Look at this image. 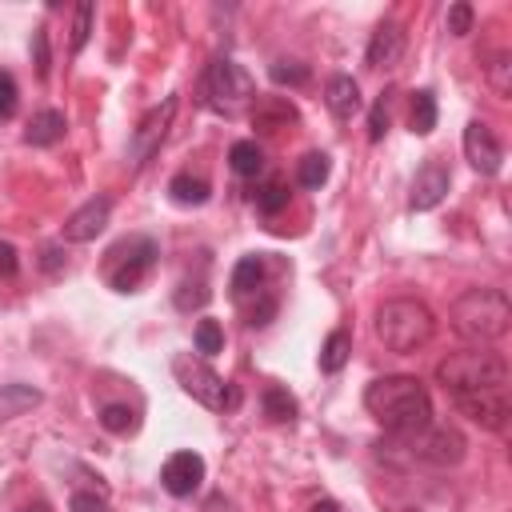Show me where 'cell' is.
Instances as JSON below:
<instances>
[{"label": "cell", "instance_id": "1", "mask_svg": "<svg viewBox=\"0 0 512 512\" xmlns=\"http://www.w3.org/2000/svg\"><path fill=\"white\" fill-rule=\"evenodd\" d=\"M368 416L396 440L416 436L432 424V396L416 376H380L364 388Z\"/></svg>", "mask_w": 512, "mask_h": 512}, {"label": "cell", "instance_id": "2", "mask_svg": "<svg viewBox=\"0 0 512 512\" xmlns=\"http://www.w3.org/2000/svg\"><path fill=\"white\" fill-rule=\"evenodd\" d=\"M436 380L452 400H472L488 392H508V360L492 348H464L448 352L436 364Z\"/></svg>", "mask_w": 512, "mask_h": 512}, {"label": "cell", "instance_id": "3", "mask_svg": "<svg viewBox=\"0 0 512 512\" xmlns=\"http://www.w3.org/2000/svg\"><path fill=\"white\" fill-rule=\"evenodd\" d=\"M432 332H436V316L424 300L396 296V300H384L376 308V340L396 356L420 352L432 340Z\"/></svg>", "mask_w": 512, "mask_h": 512}, {"label": "cell", "instance_id": "4", "mask_svg": "<svg viewBox=\"0 0 512 512\" xmlns=\"http://www.w3.org/2000/svg\"><path fill=\"white\" fill-rule=\"evenodd\" d=\"M508 324H512V304L500 288H468L452 304V328L468 344H492L508 332Z\"/></svg>", "mask_w": 512, "mask_h": 512}, {"label": "cell", "instance_id": "5", "mask_svg": "<svg viewBox=\"0 0 512 512\" xmlns=\"http://www.w3.org/2000/svg\"><path fill=\"white\" fill-rule=\"evenodd\" d=\"M172 372H176L180 388H184L196 404H204V408H212V412H224V408H236V404H240V392H236L220 372H212L200 356H188V352L172 356Z\"/></svg>", "mask_w": 512, "mask_h": 512}, {"label": "cell", "instance_id": "6", "mask_svg": "<svg viewBox=\"0 0 512 512\" xmlns=\"http://www.w3.org/2000/svg\"><path fill=\"white\" fill-rule=\"evenodd\" d=\"M204 104L216 108V112H236L240 104H248L256 96V84L252 76L232 60V56H216L204 72Z\"/></svg>", "mask_w": 512, "mask_h": 512}, {"label": "cell", "instance_id": "7", "mask_svg": "<svg viewBox=\"0 0 512 512\" xmlns=\"http://www.w3.org/2000/svg\"><path fill=\"white\" fill-rule=\"evenodd\" d=\"M156 256H160V244L152 236H128L108 252V272L104 276L116 292H136L140 280L152 272Z\"/></svg>", "mask_w": 512, "mask_h": 512}, {"label": "cell", "instance_id": "8", "mask_svg": "<svg viewBox=\"0 0 512 512\" xmlns=\"http://www.w3.org/2000/svg\"><path fill=\"white\" fill-rule=\"evenodd\" d=\"M408 444V452L416 456V460H424V464H436V468H448V464H460L464 460V452H468V440H464V432L456 428V424H428V428H420L416 436H408L404 440Z\"/></svg>", "mask_w": 512, "mask_h": 512}, {"label": "cell", "instance_id": "9", "mask_svg": "<svg viewBox=\"0 0 512 512\" xmlns=\"http://www.w3.org/2000/svg\"><path fill=\"white\" fill-rule=\"evenodd\" d=\"M172 116H176V96H168L164 104H156L136 128H132V140H128V160L132 168H144L152 160V152L164 144L168 128H172Z\"/></svg>", "mask_w": 512, "mask_h": 512}, {"label": "cell", "instance_id": "10", "mask_svg": "<svg viewBox=\"0 0 512 512\" xmlns=\"http://www.w3.org/2000/svg\"><path fill=\"white\" fill-rule=\"evenodd\" d=\"M464 160L480 172V176H496L504 164V148L496 140V132L484 120H468L464 128Z\"/></svg>", "mask_w": 512, "mask_h": 512}, {"label": "cell", "instance_id": "11", "mask_svg": "<svg viewBox=\"0 0 512 512\" xmlns=\"http://www.w3.org/2000/svg\"><path fill=\"white\" fill-rule=\"evenodd\" d=\"M448 188H452V172H448V164H440V160L420 164V172H416V180H412V192H408L412 212H432V208L448 196Z\"/></svg>", "mask_w": 512, "mask_h": 512}, {"label": "cell", "instance_id": "12", "mask_svg": "<svg viewBox=\"0 0 512 512\" xmlns=\"http://www.w3.org/2000/svg\"><path fill=\"white\" fill-rule=\"evenodd\" d=\"M108 216H112V200H108V196H92L88 204H80V208L64 220V240H68V244H88V240H96V236L104 232Z\"/></svg>", "mask_w": 512, "mask_h": 512}, {"label": "cell", "instance_id": "13", "mask_svg": "<svg viewBox=\"0 0 512 512\" xmlns=\"http://www.w3.org/2000/svg\"><path fill=\"white\" fill-rule=\"evenodd\" d=\"M204 480V456L200 452H172L160 468V484L172 492V496H192Z\"/></svg>", "mask_w": 512, "mask_h": 512}, {"label": "cell", "instance_id": "14", "mask_svg": "<svg viewBox=\"0 0 512 512\" xmlns=\"http://www.w3.org/2000/svg\"><path fill=\"white\" fill-rule=\"evenodd\" d=\"M404 60V28L384 20L368 40V68H396Z\"/></svg>", "mask_w": 512, "mask_h": 512}, {"label": "cell", "instance_id": "15", "mask_svg": "<svg viewBox=\"0 0 512 512\" xmlns=\"http://www.w3.org/2000/svg\"><path fill=\"white\" fill-rule=\"evenodd\" d=\"M468 420H476L480 428L500 432L508 424V392H488V396H472V400H452Z\"/></svg>", "mask_w": 512, "mask_h": 512}, {"label": "cell", "instance_id": "16", "mask_svg": "<svg viewBox=\"0 0 512 512\" xmlns=\"http://www.w3.org/2000/svg\"><path fill=\"white\" fill-rule=\"evenodd\" d=\"M288 124H296V104L288 96H260L252 104V128L256 132H280Z\"/></svg>", "mask_w": 512, "mask_h": 512}, {"label": "cell", "instance_id": "17", "mask_svg": "<svg viewBox=\"0 0 512 512\" xmlns=\"http://www.w3.org/2000/svg\"><path fill=\"white\" fill-rule=\"evenodd\" d=\"M324 104H328V112H332L336 120H352V116L360 112V84H356L352 76L336 72V76L324 84Z\"/></svg>", "mask_w": 512, "mask_h": 512}, {"label": "cell", "instance_id": "18", "mask_svg": "<svg viewBox=\"0 0 512 512\" xmlns=\"http://www.w3.org/2000/svg\"><path fill=\"white\" fill-rule=\"evenodd\" d=\"M64 128H68L64 112H56V108H40V112L28 120V128H24V140H28L32 148H48V144L64 140Z\"/></svg>", "mask_w": 512, "mask_h": 512}, {"label": "cell", "instance_id": "19", "mask_svg": "<svg viewBox=\"0 0 512 512\" xmlns=\"http://www.w3.org/2000/svg\"><path fill=\"white\" fill-rule=\"evenodd\" d=\"M40 400H44V392L32 384H0V424L32 412Z\"/></svg>", "mask_w": 512, "mask_h": 512}, {"label": "cell", "instance_id": "20", "mask_svg": "<svg viewBox=\"0 0 512 512\" xmlns=\"http://www.w3.org/2000/svg\"><path fill=\"white\" fill-rule=\"evenodd\" d=\"M260 284H264V256H240L236 268H232V280H228L232 296L244 300V296L260 292Z\"/></svg>", "mask_w": 512, "mask_h": 512}, {"label": "cell", "instance_id": "21", "mask_svg": "<svg viewBox=\"0 0 512 512\" xmlns=\"http://www.w3.org/2000/svg\"><path fill=\"white\" fill-rule=\"evenodd\" d=\"M208 180L204 176H192V172H176L172 180H168V196L176 200V204H184V208H196V204H204L208 200Z\"/></svg>", "mask_w": 512, "mask_h": 512}, {"label": "cell", "instance_id": "22", "mask_svg": "<svg viewBox=\"0 0 512 512\" xmlns=\"http://www.w3.org/2000/svg\"><path fill=\"white\" fill-rule=\"evenodd\" d=\"M228 164H232L236 176H256L264 168V148L256 140H236L228 148Z\"/></svg>", "mask_w": 512, "mask_h": 512}, {"label": "cell", "instance_id": "23", "mask_svg": "<svg viewBox=\"0 0 512 512\" xmlns=\"http://www.w3.org/2000/svg\"><path fill=\"white\" fill-rule=\"evenodd\" d=\"M348 356H352V336L344 328L328 332V340L320 348V372H340L348 364Z\"/></svg>", "mask_w": 512, "mask_h": 512}, {"label": "cell", "instance_id": "24", "mask_svg": "<svg viewBox=\"0 0 512 512\" xmlns=\"http://www.w3.org/2000/svg\"><path fill=\"white\" fill-rule=\"evenodd\" d=\"M408 124H412V132H416V136H428V132L436 128V96H432L428 88H420V92H412V108H408Z\"/></svg>", "mask_w": 512, "mask_h": 512}, {"label": "cell", "instance_id": "25", "mask_svg": "<svg viewBox=\"0 0 512 512\" xmlns=\"http://www.w3.org/2000/svg\"><path fill=\"white\" fill-rule=\"evenodd\" d=\"M328 172H332L328 152H304L300 164H296V180H300L304 188H320V184L328 180Z\"/></svg>", "mask_w": 512, "mask_h": 512}, {"label": "cell", "instance_id": "26", "mask_svg": "<svg viewBox=\"0 0 512 512\" xmlns=\"http://www.w3.org/2000/svg\"><path fill=\"white\" fill-rule=\"evenodd\" d=\"M484 76H488L496 96H512V56L508 52H492L484 64Z\"/></svg>", "mask_w": 512, "mask_h": 512}, {"label": "cell", "instance_id": "27", "mask_svg": "<svg viewBox=\"0 0 512 512\" xmlns=\"http://www.w3.org/2000/svg\"><path fill=\"white\" fill-rule=\"evenodd\" d=\"M260 404H264V416L268 420H276V424H284V420H292L296 416V400H292V392L288 388H264V396H260Z\"/></svg>", "mask_w": 512, "mask_h": 512}, {"label": "cell", "instance_id": "28", "mask_svg": "<svg viewBox=\"0 0 512 512\" xmlns=\"http://www.w3.org/2000/svg\"><path fill=\"white\" fill-rule=\"evenodd\" d=\"M252 200H256V212L276 216V212L288 204V184H284V180H264V184L252 192Z\"/></svg>", "mask_w": 512, "mask_h": 512}, {"label": "cell", "instance_id": "29", "mask_svg": "<svg viewBox=\"0 0 512 512\" xmlns=\"http://www.w3.org/2000/svg\"><path fill=\"white\" fill-rule=\"evenodd\" d=\"M100 424H104L108 432H116V436H128V432L136 428V412H132L128 404H104V408H100Z\"/></svg>", "mask_w": 512, "mask_h": 512}, {"label": "cell", "instance_id": "30", "mask_svg": "<svg viewBox=\"0 0 512 512\" xmlns=\"http://www.w3.org/2000/svg\"><path fill=\"white\" fill-rule=\"evenodd\" d=\"M92 16H96V8H92L88 0H80V4L72 8V52H80V48L88 44V36H92Z\"/></svg>", "mask_w": 512, "mask_h": 512}, {"label": "cell", "instance_id": "31", "mask_svg": "<svg viewBox=\"0 0 512 512\" xmlns=\"http://www.w3.org/2000/svg\"><path fill=\"white\" fill-rule=\"evenodd\" d=\"M208 304V284L196 276V280H180L176 288V308L180 312H192V308H204Z\"/></svg>", "mask_w": 512, "mask_h": 512}, {"label": "cell", "instance_id": "32", "mask_svg": "<svg viewBox=\"0 0 512 512\" xmlns=\"http://www.w3.org/2000/svg\"><path fill=\"white\" fill-rule=\"evenodd\" d=\"M192 340H196V352H200V356H216V352H224V332H220L216 320H200Z\"/></svg>", "mask_w": 512, "mask_h": 512}, {"label": "cell", "instance_id": "33", "mask_svg": "<svg viewBox=\"0 0 512 512\" xmlns=\"http://www.w3.org/2000/svg\"><path fill=\"white\" fill-rule=\"evenodd\" d=\"M268 76H272L276 84L300 88V84H308V64H300V60H276V64L268 68Z\"/></svg>", "mask_w": 512, "mask_h": 512}, {"label": "cell", "instance_id": "34", "mask_svg": "<svg viewBox=\"0 0 512 512\" xmlns=\"http://www.w3.org/2000/svg\"><path fill=\"white\" fill-rule=\"evenodd\" d=\"M384 132H388V92H380L376 104H372V112H368V140L380 144Z\"/></svg>", "mask_w": 512, "mask_h": 512}, {"label": "cell", "instance_id": "35", "mask_svg": "<svg viewBox=\"0 0 512 512\" xmlns=\"http://www.w3.org/2000/svg\"><path fill=\"white\" fill-rule=\"evenodd\" d=\"M448 32H452V36L472 32V4H468V0H456V4L448 8Z\"/></svg>", "mask_w": 512, "mask_h": 512}, {"label": "cell", "instance_id": "36", "mask_svg": "<svg viewBox=\"0 0 512 512\" xmlns=\"http://www.w3.org/2000/svg\"><path fill=\"white\" fill-rule=\"evenodd\" d=\"M16 100H20L16 80H12V72H4V68H0V120H8V116L16 112Z\"/></svg>", "mask_w": 512, "mask_h": 512}, {"label": "cell", "instance_id": "37", "mask_svg": "<svg viewBox=\"0 0 512 512\" xmlns=\"http://www.w3.org/2000/svg\"><path fill=\"white\" fill-rule=\"evenodd\" d=\"M32 60H36V72H40V76H48L52 56H48V32H44V28H36V32H32Z\"/></svg>", "mask_w": 512, "mask_h": 512}, {"label": "cell", "instance_id": "38", "mask_svg": "<svg viewBox=\"0 0 512 512\" xmlns=\"http://www.w3.org/2000/svg\"><path fill=\"white\" fill-rule=\"evenodd\" d=\"M72 512H108V500L96 492H72Z\"/></svg>", "mask_w": 512, "mask_h": 512}, {"label": "cell", "instance_id": "39", "mask_svg": "<svg viewBox=\"0 0 512 512\" xmlns=\"http://www.w3.org/2000/svg\"><path fill=\"white\" fill-rule=\"evenodd\" d=\"M16 272H20V256L8 240H0V280H12Z\"/></svg>", "mask_w": 512, "mask_h": 512}, {"label": "cell", "instance_id": "40", "mask_svg": "<svg viewBox=\"0 0 512 512\" xmlns=\"http://www.w3.org/2000/svg\"><path fill=\"white\" fill-rule=\"evenodd\" d=\"M272 316H276V300H272V296H264L256 308H248V324H252V328H264Z\"/></svg>", "mask_w": 512, "mask_h": 512}, {"label": "cell", "instance_id": "41", "mask_svg": "<svg viewBox=\"0 0 512 512\" xmlns=\"http://www.w3.org/2000/svg\"><path fill=\"white\" fill-rule=\"evenodd\" d=\"M40 264H44L48 272H60V264H64V252H60V244H48V248L40 252Z\"/></svg>", "mask_w": 512, "mask_h": 512}, {"label": "cell", "instance_id": "42", "mask_svg": "<svg viewBox=\"0 0 512 512\" xmlns=\"http://www.w3.org/2000/svg\"><path fill=\"white\" fill-rule=\"evenodd\" d=\"M308 512H340V504L324 496V500H312V508H308Z\"/></svg>", "mask_w": 512, "mask_h": 512}, {"label": "cell", "instance_id": "43", "mask_svg": "<svg viewBox=\"0 0 512 512\" xmlns=\"http://www.w3.org/2000/svg\"><path fill=\"white\" fill-rule=\"evenodd\" d=\"M20 512H52V508H48V504H44V500H36V504H24V508H20Z\"/></svg>", "mask_w": 512, "mask_h": 512}, {"label": "cell", "instance_id": "44", "mask_svg": "<svg viewBox=\"0 0 512 512\" xmlns=\"http://www.w3.org/2000/svg\"><path fill=\"white\" fill-rule=\"evenodd\" d=\"M400 512H420V508H400Z\"/></svg>", "mask_w": 512, "mask_h": 512}]
</instances>
